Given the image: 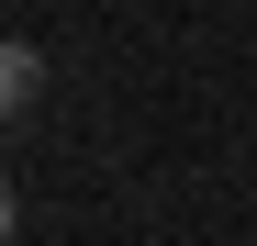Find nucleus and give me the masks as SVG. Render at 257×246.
Instances as JSON below:
<instances>
[{"label":"nucleus","instance_id":"f257e3e1","mask_svg":"<svg viewBox=\"0 0 257 246\" xmlns=\"http://www.w3.org/2000/svg\"><path fill=\"white\" fill-rule=\"evenodd\" d=\"M0 101H12V112L45 101V45H0Z\"/></svg>","mask_w":257,"mask_h":246}]
</instances>
